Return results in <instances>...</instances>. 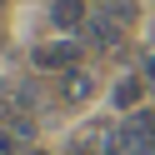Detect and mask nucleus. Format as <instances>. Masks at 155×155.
<instances>
[{"instance_id":"9d476101","label":"nucleus","mask_w":155,"mask_h":155,"mask_svg":"<svg viewBox=\"0 0 155 155\" xmlns=\"http://www.w3.org/2000/svg\"><path fill=\"white\" fill-rule=\"evenodd\" d=\"M30 155H50V150H30Z\"/></svg>"},{"instance_id":"423d86ee","label":"nucleus","mask_w":155,"mask_h":155,"mask_svg":"<svg viewBox=\"0 0 155 155\" xmlns=\"http://www.w3.org/2000/svg\"><path fill=\"white\" fill-rule=\"evenodd\" d=\"M90 95H95L90 70H65V75H60V100H65V105H85Z\"/></svg>"},{"instance_id":"39448f33","label":"nucleus","mask_w":155,"mask_h":155,"mask_svg":"<svg viewBox=\"0 0 155 155\" xmlns=\"http://www.w3.org/2000/svg\"><path fill=\"white\" fill-rule=\"evenodd\" d=\"M85 35H90V40H95V50H115V45L125 40V25H120V20H110V15H100V10H95V15H90V25H85Z\"/></svg>"},{"instance_id":"f257e3e1","label":"nucleus","mask_w":155,"mask_h":155,"mask_svg":"<svg viewBox=\"0 0 155 155\" xmlns=\"http://www.w3.org/2000/svg\"><path fill=\"white\" fill-rule=\"evenodd\" d=\"M80 60H85L80 35H55V40H45V45H35V50H30V65H35V70H45V75L80 70Z\"/></svg>"},{"instance_id":"20e7f679","label":"nucleus","mask_w":155,"mask_h":155,"mask_svg":"<svg viewBox=\"0 0 155 155\" xmlns=\"http://www.w3.org/2000/svg\"><path fill=\"white\" fill-rule=\"evenodd\" d=\"M145 85H150L145 75H120V80L110 85V105H115V110H125V115H130V110H140Z\"/></svg>"},{"instance_id":"7ed1b4c3","label":"nucleus","mask_w":155,"mask_h":155,"mask_svg":"<svg viewBox=\"0 0 155 155\" xmlns=\"http://www.w3.org/2000/svg\"><path fill=\"white\" fill-rule=\"evenodd\" d=\"M50 25L60 35H80L90 25V5L85 0H50Z\"/></svg>"},{"instance_id":"0eeeda50","label":"nucleus","mask_w":155,"mask_h":155,"mask_svg":"<svg viewBox=\"0 0 155 155\" xmlns=\"http://www.w3.org/2000/svg\"><path fill=\"white\" fill-rule=\"evenodd\" d=\"M100 15H110V20L130 25L135 20V0H100Z\"/></svg>"},{"instance_id":"6e6552de","label":"nucleus","mask_w":155,"mask_h":155,"mask_svg":"<svg viewBox=\"0 0 155 155\" xmlns=\"http://www.w3.org/2000/svg\"><path fill=\"white\" fill-rule=\"evenodd\" d=\"M25 145H30V140H20L15 130H5V125H0V155H30Z\"/></svg>"},{"instance_id":"1a4fd4ad","label":"nucleus","mask_w":155,"mask_h":155,"mask_svg":"<svg viewBox=\"0 0 155 155\" xmlns=\"http://www.w3.org/2000/svg\"><path fill=\"white\" fill-rule=\"evenodd\" d=\"M145 80H150V90H155V50H150V60H145Z\"/></svg>"},{"instance_id":"f03ea898","label":"nucleus","mask_w":155,"mask_h":155,"mask_svg":"<svg viewBox=\"0 0 155 155\" xmlns=\"http://www.w3.org/2000/svg\"><path fill=\"white\" fill-rule=\"evenodd\" d=\"M115 135H120V155H155V110L150 105L130 110L115 125Z\"/></svg>"}]
</instances>
